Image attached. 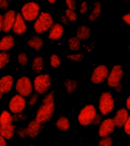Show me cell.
<instances>
[{"instance_id":"50","label":"cell","mask_w":130,"mask_h":146,"mask_svg":"<svg viewBox=\"0 0 130 146\" xmlns=\"http://www.w3.org/2000/svg\"><path fill=\"white\" fill-rule=\"evenodd\" d=\"M8 1H9V2H11V1H12V0H8Z\"/></svg>"},{"instance_id":"49","label":"cell","mask_w":130,"mask_h":146,"mask_svg":"<svg viewBox=\"0 0 130 146\" xmlns=\"http://www.w3.org/2000/svg\"><path fill=\"white\" fill-rule=\"evenodd\" d=\"M28 146H34V145H28Z\"/></svg>"},{"instance_id":"22","label":"cell","mask_w":130,"mask_h":146,"mask_svg":"<svg viewBox=\"0 0 130 146\" xmlns=\"http://www.w3.org/2000/svg\"><path fill=\"white\" fill-rule=\"evenodd\" d=\"M56 125L59 130L62 131V132H66L70 128V122L66 116H60L56 120Z\"/></svg>"},{"instance_id":"27","label":"cell","mask_w":130,"mask_h":146,"mask_svg":"<svg viewBox=\"0 0 130 146\" xmlns=\"http://www.w3.org/2000/svg\"><path fill=\"white\" fill-rule=\"evenodd\" d=\"M68 46L72 51H78L80 48V40L77 36H72L68 40Z\"/></svg>"},{"instance_id":"51","label":"cell","mask_w":130,"mask_h":146,"mask_svg":"<svg viewBox=\"0 0 130 146\" xmlns=\"http://www.w3.org/2000/svg\"><path fill=\"white\" fill-rule=\"evenodd\" d=\"M129 51H130V46H129Z\"/></svg>"},{"instance_id":"20","label":"cell","mask_w":130,"mask_h":146,"mask_svg":"<svg viewBox=\"0 0 130 146\" xmlns=\"http://www.w3.org/2000/svg\"><path fill=\"white\" fill-rule=\"evenodd\" d=\"M27 44L29 47L34 49L36 51H39L43 47L44 41L39 36H33L27 40Z\"/></svg>"},{"instance_id":"19","label":"cell","mask_w":130,"mask_h":146,"mask_svg":"<svg viewBox=\"0 0 130 146\" xmlns=\"http://www.w3.org/2000/svg\"><path fill=\"white\" fill-rule=\"evenodd\" d=\"M15 125L12 124L9 125H0V135L4 137L5 139H11L15 135Z\"/></svg>"},{"instance_id":"39","label":"cell","mask_w":130,"mask_h":146,"mask_svg":"<svg viewBox=\"0 0 130 146\" xmlns=\"http://www.w3.org/2000/svg\"><path fill=\"white\" fill-rule=\"evenodd\" d=\"M9 2L8 0H2L0 2V9L2 10H5L9 8Z\"/></svg>"},{"instance_id":"14","label":"cell","mask_w":130,"mask_h":146,"mask_svg":"<svg viewBox=\"0 0 130 146\" xmlns=\"http://www.w3.org/2000/svg\"><path fill=\"white\" fill-rule=\"evenodd\" d=\"M129 116V111L125 108H120L116 112L113 117V122L115 125L117 127H123L126 123L128 118Z\"/></svg>"},{"instance_id":"3","label":"cell","mask_w":130,"mask_h":146,"mask_svg":"<svg viewBox=\"0 0 130 146\" xmlns=\"http://www.w3.org/2000/svg\"><path fill=\"white\" fill-rule=\"evenodd\" d=\"M21 14L26 21L31 22L38 18L40 14V7L35 2H28L21 8Z\"/></svg>"},{"instance_id":"9","label":"cell","mask_w":130,"mask_h":146,"mask_svg":"<svg viewBox=\"0 0 130 146\" xmlns=\"http://www.w3.org/2000/svg\"><path fill=\"white\" fill-rule=\"evenodd\" d=\"M123 76V67L120 65H116L112 68L107 77V84L111 88H116L120 84Z\"/></svg>"},{"instance_id":"46","label":"cell","mask_w":130,"mask_h":146,"mask_svg":"<svg viewBox=\"0 0 130 146\" xmlns=\"http://www.w3.org/2000/svg\"><path fill=\"white\" fill-rule=\"evenodd\" d=\"M115 89H116L117 91H120L121 90H122V86H121V84H119V85H118L116 88H115Z\"/></svg>"},{"instance_id":"29","label":"cell","mask_w":130,"mask_h":146,"mask_svg":"<svg viewBox=\"0 0 130 146\" xmlns=\"http://www.w3.org/2000/svg\"><path fill=\"white\" fill-rule=\"evenodd\" d=\"M50 66H52V68H59L61 64V59L59 57V56L56 54H52L50 56Z\"/></svg>"},{"instance_id":"44","label":"cell","mask_w":130,"mask_h":146,"mask_svg":"<svg viewBox=\"0 0 130 146\" xmlns=\"http://www.w3.org/2000/svg\"><path fill=\"white\" fill-rule=\"evenodd\" d=\"M2 27H3V15L0 14V33L2 31Z\"/></svg>"},{"instance_id":"5","label":"cell","mask_w":130,"mask_h":146,"mask_svg":"<svg viewBox=\"0 0 130 146\" xmlns=\"http://www.w3.org/2000/svg\"><path fill=\"white\" fill-rule=\"evenodd\" d=\"M97 115V110L95 107L92 104L86 105L80 111L78 120L82 125L87 126L93 123V121Z\"/></svg>"},{"instance_id":"6","label":"cell","mask_w":130,"mask_h":146,"mask_svg":"<svg viewBox=\"0 0 130 146\" xmlns=\"http://www.w3.org/2000/svg\"><path fill=\"white\" fill-rule=\"evenodd\" d=\"M114 100L112 94L105 91L100 95L99 100V110L103 116H107L113 111L114 108Z\"/></svg>"},{"instance_id":"40","label":"cell","mask_w":130,"mask_h":146,"mask_svg":"<svg viewBox=\"0 0 130 146\" xmlns=\"http://www.w3.org/2000/svg\"><path fill=\"white\" fill-rule=\"evenodd\" d=\"M101 122H102V119H101V116H100V115L97 114V115H96V116H95V118H94V119L93 123L95 125H100V123H101Z\"/></svg>"},{"instance_id":"8","label":"cell","mask_w":130,"mask_h":146,"mask_svg":"<svg viewBox=\"0 0 130 146\" xmlns=\"http://www.w3.org/2000/svg\"><path fill=\"white\" fill-rule=\"evenodd\" d=\"M27 105V101L25 97L20 94H15L11 98L9 103V109L11 112V113L17 114L22 113L24 110Z\"/></svg>"},{"instance_id":"37","label":"cell","mask_w":130,"mask_h":146,"mask_svg":"<svg viewBox=\"0 0 130 146\" xmlns=\"http://www.w3.org/2000/svg\"><path fill=\"white\" fill-rule=\"evenodd\" d=\"M18 136L20 137L21 139H25L26 137H27V129L26 128H21L18 131Z\"/></svg>"},{"instance_id":"42","label":"cell","mask_w":130,"mask_h":146,"mask_svg":"<svg viewBox=\"0 0 130 146\" xmlns=\"http://www.w3.org/2000/svg\"><path fill=\"white\" fill-rule=\"evenodd\" d=\"M7 142L6 139H5L4 137L0 135V146H6Z\"/></svg>"},{"instance_id":"16","label":"cell","mask_w":130,"mask_h":146,"mask_svg":"<svg viewBox=\"0 0 130 146\" xmlns=\"http://www.w3.org/2000/svg\"><path fill=\"white\" fill-rule=\"evenodd\" d=\"M14 78L10 75H5L0 78V91L3 94L10 92L13 87Z\"/></svg>"},{"instance_id":"28","label":"cell","mask_w":130,"mask_h":146,"mask_svg":"<svg viewBox=\"0 0 130 146\" xmlns=\"http://www.w3.org/2000/svg\"><path fill=\"white\" fill-rule=\"evenodd\" d=\"M10 61V55L7 52H0V70L4 68Z\"/></svg>"},{"instance_id":"33","label":"cell","mask_w":130,"mask_h":146,"mask_svg":"<svg viewBox=\"0 0 130 146\" xmlns=\"http://www.w3.org/2000/svg\"><path fill=\"white\" fill-rule=\"evenodd\" d=\"M83 54L82 53H76V54H70L68 55V58L71 61L75 62H80L83 59Z\"/></svg>"},{"instance_id":"24","label":"cell","mask_w":130,"mask_h":146,"mask_svg":"<svg viewBox=\"0 0 130 146\" xmlns=\"http://www.w3.org/2000/svg\"><path fill=\"white\" fill-rule=\"evenodd\" d=\"M44 66V60L41 56H36L33 59L31 64L32 70L35 73L40 72Z\"/></svg>"},{"instance_id":"35","label":"cell","mask_w":130,"mask_h":146,"mask_svg":"<svg viewBox=\"0 0 130 146\" xmlns=\"http://www.w3.org/2000/svg\"><path fill=\"white\" fill-rule=\"evenodd\" d=\"M37 99H38V95L37 94H33V95L31 96L29 101H28V104H29L30 106L34 107V105L36 104V102H37Z\"/></svg>"},{"instance_id":"12","label":"cell","mask_w":130,"mask_h":146,"mask_svg":"<svg viewBox=\"0 0 130 146\" xmlns=\"http://www.w3.org/2000/svg\"><path fill=\"white\" fill-rule=\"evenodd\" d=\"M16 15L17 13L15 10H9L7 11L3 15V27H2V31L5 33H9L14 26L15 21Z\"/></svg>"},{"instance_id":"21","label":"cell","mask_w":130,"mask_h":146,"mask_svg":"<svg viewBox=\"0 0 130 146\" xmlns=\"http://www.w3.org/2000/svg\"><path fill=\"white\" fill-rule=\"evenodd\" d=\"M91 36V29L86 25L80 26L77 30L76 36L80 40H85Z\"/></svg>"},{"instance_id":"23","label":"cell","mask_w":130,"mask_h":146,"mask_svg":"<svg viewBox=\"0 0 130 146\" xmlns=\"http://www.w3.org/2000/svg\"><path fill=\"white\" fill-rule=\"evenodd\" d=\"M14 122V116L8 110H3L0 114V125H9Z\"/></svg>"},{"instance_id":"26","label":"cell","mask_w":130,"mask_h":146,"mask_svg":"<svg viewBox=\"0 0 130 146\" xmlns=\"http://www.w3.org/2000/svg\"><path fill=\"white\" fill-rule=\"evenodd\" d=\"M64 86H65V88H66V91H67L68 94L74 93L75 91V90L77 89V81L75 79L68 78V79L66 80L65 82H64Z\"/></svg>"},{"instance_id":"43","label":"cell","mask_w":130,"mask_h":146,"mask_svg":"<svg viewBox=\"0 0 130 146\" xmlns=\"http://www.w3.org/2000/svg\"><path fill=\"white\" fill-rule=\"evenodd\" d=\"M61 21H62V22L63 23L64 25H68V21H69L68 19V18H67L66 15L61 16Z\"/></svg>"},{"instance_id":"7","label":"cell","mask_w":130,"mask_h":146,"mask_svg":"<svg viewBox=\"0 0 130 146\" xmlns=\"http://www.w3.org/2000/svg\"><path fill=\"white\" fill-rule=\"evenodd\" d=\"M15 90L18 94L23 97H29L33 92L34 86L31 80L27 76L19 78L15 83Z\"/></svg>"},{"instance_id":"17","label":"cell","mask_w":130,"mask_h":146,"mask_svg":"<svg viewBox=\"0 0 130 146\" xmlns=\"http://www.w3.org/2000/svg\"><path fill=\"white\" fill-rule=\"evenodd\" d=\"M27 137L30 138H35L39 135L41 129V123H39L36 119H33L27 125Z\"/></svg>"},{"instance_id":"18","label":"cell","mask_w":130,"mask_h":146,"mask_svg":"<svg viewBox=\"0 0 130 146\" xmlns=\"http://www.w3.org/2000/svg\"><path fill=\"white\" fill-rule=\"evenodd\" d=\"M15 46V39L11 35H6L3 36L0 40V51L8 52L11 50Z\"/></svg>"},{"instance_id":"36","label":"cell","mask_w":130,"mask_h":146,"mask_svg":"<svg viewBox=\"0 0 130 146\" xmlns=\"http://www.w3.org/2000/svg\"><path fill=\"white\" fill-rule=\"evenodd\" d=\"M88 10V3H87L86 1H84L82 2V5H81V7H80V13L81 14H85Z\"/></svg>"},{"instance_id":"52","label":"cell","mask_w":130,"mask_h":146,"mask_svg":"<svg viewBox=\"0 0 130 146\" xmlns=\"http://www.w3.org/2000/svg\"><path fill=\"white\" fill-rule=\"evenodd\" d=\"M1 1H2V0H0V2H1Z\"/></svg>"},{"instance_id":"31","label":"cell","mask_w":130,"mask_h":146,"mask_svg":"<svg viewBox=\"0 0 130 146\" xmlns=\"http://www.w3.org/2000/svg\"><path fill=\"white\" fill-rule=\"evenodd\" d=\"M28 59H27V55L25 52H21L18 55V62L21 66H25L27 64Z\"/></svg>"},{"instance_id":"2","label":"cell","mask_w":130,"mask_h":146,"mask_svg":"<svg viewBox=\"0 0 130 146\" xmlns=\"http://www.w3.org/2000/svg\"><path fill=\"white\" fill-rule=\"evenodd\" d=\"M53 25V19L49 12L43 11L40 14L34 24V30L36 34H42L48 31Z\"/></svg>"},{"instance_id":"47","label":"cell","mask_w":130,"mask_h":146,"mask_svg":"<svg viewBox=\"0 0 130 146\" xmlns=\"http://www.w3.org/2000/svg\"><path fill=\"white\" fill-rule=\"evenodd\" d=\"M48 2L50 3V4H54L55 2H56V0H47Z\"/></svg>"},{"instance_id":"34","label":"cell","mask_w":130,"mask_h":146,"mask_svg":"<svg viewBox=\"0 0 130 146\" xmlns=\"http://www.w3.org/2000/svg\"><path fill=\"white\" fill-rule=\"evenodd\" d=\"M66 4L68 9L75 11L76 9V1L75 0H66Z\"/></svg>"},{"instance_id":"45","label":"cell","mask_w":130,"mask_h":146,"mask_svg":"<svg viewBox=\"0 0 130 146\" xmlns=\"http://www.w3.org/2000/svg\"><path fill=\"white\" fill-rule=\"evenodd\" d=\"M126 107H127L128 110L130 111V95L128 97L127 100H126Z\"/></svg>"},{"instance_id":"48","label":"cell","mask_w":130,"mask_h":146,"mask_svg":"<svg viewBox=\"0 0 130 146\" xmlns=\"http://www.w3.org/2000/svg\"><path fill=\"white\" fill-rule=\"evenodd\" d=\"M2 97H3V93H2V91H0V100H2Z\"/></svg>"},{"instance_id":"15","label":"cell","mask_w":130,"mask_h":146,"mask_svg":"<svg viewBox=\"0 0 130 146\" xmlns=\"http://www.w3.org/2000/svg\"><path fill=\"white\" fill-rule=\"evenodd\" d=\"M64 34V27L61 24H53L52 27L49 30L48 36L51 40L57 41L62 38Z\"/></svg>"},{"instance_id":"38","label":"cell","mask_w":130,"mask_h":146,"mask_svg":"<svg viewBox=\"0 0 130 146\" xmlns=\"http://www.w3.org/2000/svg\"><path fill=\"white\" fill-rule=\"evenodd\" d=\"M124 131L127 135H130V116H129L126 123L124 125Z\"/></svg>"},{"instance_id":"1","label":"cell","mask_w":130,"mask_h":146,"mask_svg":"<svg viewBox=\"0 0 130 146\" xmlns=\"http://www.w3.org/2000/svg\"><path fill=\"white\" fill-rule=\"evenodd\" d=\"M55 111L54 96L52 93H49L43 98V102L37 110L36 119L41 124L50 120Z\"/></svg>"},{"instance_id":"10","label":"cell","mask_w":130,"mask_h":146,"mask_svg":"<svg viewBox=\"0 0 130 146\" xmlns=\"http://www.w3.org/2000/svg\"><path fill=\"white\" fill-rule=\"evenodd\" d=\"M109 75V70L104 65L98 66L94 69L91 77V81L93 84H101L107 79Z\"/></svg>"},{"instance_id":"25","label":"cell","mask_w":130,"mask_h":146,"mask_svg":"<svg viewBox=\"0 0 130 146\" xmlns=\"http://www.w3.org/2000/svg\"><path fill=\"white\" fill-rule=\"evenodd\" d=\"M100 14H101V4H100V2L96 1L94 4L92 11L89 15V20L91 21L97 20L100 17Z\"/></svg>"},{"instance_id":"32","label":"cell","mask_w":130,"mask_h":146,"mask_svg":"<svg viewBox=\"0 0 130 146\" xmlns=\"http://www.w3.org/2000/svg\"><path fill=\"white\" fill-rule=\"evenodd\" d=\"M66 16L68 18L69 21H75L77 20V14L74 10H72V9H66Z\"/></svg>"},{"instance_id":"11","label":"cell","mask_w":130,"mask_h":146,"mask_svg":"<svg viewBox=\"0 0 130 146\" xmlns=\"http://www.w3.org/2000/svg\"><path fill=\"white\" fill-rule=\"evenodd\" d=\"M115 127H116V125H115L113 119L108 118L103 120L100 124V127L98 130L99 136L101 138L109 136V135L114 132Z\"/></svg>"},{"instance_id":"41","label":"cell","mask_w":130,"mask_h":146,"mask_svg":"<svg viewBox=\"0 0 130 146\" xmlns=\"http://www.w3.org/2000/svg\"><path fill=\"white\" fill-rule=\"evenodd\" d=\"M123 20L126 25L130 26V13H127L123 16Z\"/></svg>"},{"instance_id":"13","label":"cell","mask_w":130,"mask_h":146,"mask_svg":"<svg viewBox=\"0 0 130 146\" xmlns=\"http://www.w3.org/2000/svg\"><path fill=\"white\" fill-rule=\"evenodd\" d=\"M25 21H26L24 19L21 14L17 13L15 21L14 26L12 27V31H13L14 34H17V35H22V34L26 33L27 27Z\"/></svg>"},{"instance_id":"4","label":"cell","mask_w":130,"mask_h":146,"mask_svg":"<svg viewBox=\"0 0 130 146\" xmlns=\"http://www.w3.org/2000/svg\"><path fill=\"white\" fill-rule=\"evenodd\" d=\"M52 84V79L50 75L42 74L37 75L34 80L33 86L34 91L39 94H44L46 93Z\"/></svg>"},{"instance_id":"30","label":"cell","mask_w":130,"mask_h":146,"mask_svg":"<svg viewBox=\"0 0 130 146\" xmlns=\"http://www.w3.org/2000/svg\"><path fill=\"white\" fill-rule=\"evenodd\" d=\"M113 145V139L109 136L103 137L100 141H98V146H112Z\"/></svg>"}]
</instances>
